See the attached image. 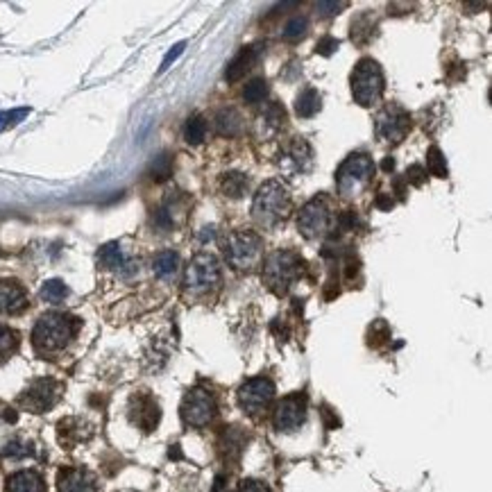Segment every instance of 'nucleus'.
Segmentation results:
<instances>
[{"label":"nucleus","instance_id":"10","mask_svg":"<svg viewBox=\"0 0 492 492\" xmlns=\"http://www.w3.org/2000/svg\"><path fill=\"white\" fill-rule=\"evenodd\" d=\"M216 416V402L205 388H193L182 402V418L191 427H205Z\"/></svg>","mask_w":492,"mask_h":492},{"label":"nucleus","instance_id":"1","mask_svg":"<svg viewBox=\"0 0 492 492\" xmlns=\"http://www.w3.org/2000/svg\"><path fill=\"white\" fill-rule=\"evenodd\" d=\"M288 211H291V193H288L284 182L270 179L256 191L252 202V216L263 227H275L281 221H286Z\"/></svg>","mask_w":492,"mask_h":492},{"label":"nucleus","instance_id":"21","mask_svg":"<svg viewBox=\"0 0 492 492\" xmlns=\"http://www.w3.org/2000/svg\"><path fill=\"white\" fill-rule=\"evenodd\" d=\"M179 270V254L173 249H161L152 259V272L159 279H173Z\"/></svg>","mask_w":492,"mask_h":492},{"label":"nucleus","instance_id":"3","mask_svg":"<svg viewBox=\"0 0 492 492\" xmlns=\"http://www.w3.org/2000/svg\"><path fill=\"white\" fill-rule=\"evenodd\" d=\"M302 272V259L291 249H277L263 261V281L270 291L284 295Z\"/></svg>","mask_w":492,"mask_h":492},{"label":"nucleus","instance_id":"34","mask_svg":"<svg viewBox=\"0 0 492 492\" xmlns=\"http://www.w3.org/2000/svg\"><path fill=\"white\" fill-rule=\"evenodd\" d=\"M238 492H272L268 486H265L263 481H256V479H247V481H243L240 483V488H238Z\"/></svg>","mask_w":492,"mask_h":492},{"label":"nucleus","instance_id":"14","mask_svg":"<svg viewBox=\"0 0 492 492\" xmlns=\"http://www.w3.org/2000/svg\"><path fill=\"white\" fill-rule=\"evenodd\" d=\"M98 261H100L103 268L119 272V275H123V277H130V275H134L136 272V263L123 252L119 243H109V245H105L103 249H100Z\"/></svg>","mask_w":492,"mask_h":492},{"label":"nucleus","instance_id":"39","mask_svg":"<svg viewBox=\"0 0 492 492\" xmlns=\"http://www.w3.org/2000/svg\"><path fill=\"white\" fill-rule=\"evenodd\" d=\"M377 207H379V209H390V207H393V200L384 198V195H379V198H377Z\"/></svg>","mask_w":492,"mask_h":492},{"label":"nucleus","instance_id":"25","mask_svg":"<svg viewBox=\"0 0 492 492\" xmlns=\"http://www.w3.org/2000/svg\"><path fill=\"white\" fill-rule=\"evenodd\" d=\"M41 300L43 302H48V304H59V302H64L68 298V288L64 281H59V279H50V281H45V284L41 286Z\"/></svg>","mask_w":492,"mask_h":492},{"label":"nucleus","instance_id":"18","mask_svg":"<svg viewBox=\"0 0 492 492\" xmlns=\"http://www.w3.org/2000/svg\"><path fill=\"white\" fill-rule=\"evenodd\" d=\"M259 54H261V45H247V48L240 50L236 57L232 59V64L227 66V70H225L227 82H238L247 70H252V66L256 64V59H259Z\"/></svg>","mask_w":492,"mask_h":492},{"label":"nucleus","instance_id":"31","mask_svg":"<svg viewBox=\"0 0 492 492\" xmlns=\"http://www.w3.org/2000/svg\"><path fill=\"white\" fill-rule=\"evenodd\" d=\"M284 121H286V114L279 105H268L261 116V123L268 125L270 130H279L281 125H284Z\"/></svg>","mask_w":492,"mask_h":492},{"label":"nucleus","instance_id":"22","mask_svg":"<svg viewBox=\"0 0 492 492\" xmlns=\"http://www.w3.org/2000/svg\"><path fill=\"white\" fill-rule=\"evenodd\" d=\"M311 145L304 139H295L293 145L288 147V161L293 163V170H307L311 166Z\"/></svg>","mask_w":492,"mask_h":492},{"label":"nucleus","instance_id":"15","mask_svg":"<svg viewBox=\"0 0 492 492\" xmlns=\"http://www.w3.org/2000/svg\"><path fill=\"white\" fill-rule=\"evenodd\" d=\"M130 418L143 431H152L159 424V406L152 397H134L130 404Z\"/></svg>","mask_w":492,"mask_h":492},{"label":"nucleus","instance_id":"36","mask_svg":"<svg viewBox=\"0 0 492 492\" xmlns=\"http://www.w3.org/2000/svg\"><path fill=\"white\" fill-rule=\"evenodd\" d=\"M424 177H427V173H424V168L422 166H411L409 170H406V182L422 184L424 182Z\"/></svg>","mask_w":492,"mask_h":492},{"label":"nucleus","instance_id":"40","mask_svg":"<svg viewBox=\"0 0 492 492\" xmlns=\"http://www.w3.org/2000/svg\"><path fill=\"white\" fill-rule=\"evenodd\" d=\"M393 166H395V161L388 157V159L384 161V170H393Z\"/></svg>","mask_w":492,"mask_h":492},{"label":"nucleus","instance_id":"32","mask_svg":"<svg viewBox=\"0 0 492 492\" xmlns=\"http://www.w3.org/2000/svg\"><path fill=\"white\" fill-rule=\"evenodd\" d=\"M30 109H12V112H3L0 114V132L7 127H14L17 123H21L28 116Z\"/></svg>","mask_w":492,"mask_h":492},{"label":"nucleus","instance_id":"13","mask_svg":"<svg viewBox=\"0 0 492 492\" xmlns=\"http://www.w3.org/2000/svg\"><path fill=\"white\" fill-rule=\"evenodd\" d=\"M307 420V397L304 395H288L275 409V427L277 431H298Z\"/></svg>","mask_w":492,"mask_h":492},{"label":"nucleus","instance_id":"17","mask_svg":"<svg viewBox=\"0 0 492 492\" xmlns=\"http://www.w3.org/2000/svg\"><path fill=\"white\" fill-rule=\"evenodd\" d=\"M57 490L59 492H98L96 479L87 470H75V467H68V470H61L57 479Z\"/></svg>","mask_w":492,"mask_h":492},{"label":"nucleus","instance_id":"19","mask_svg":"<svg viewBox=\"0 0 492 492\" xmlns=\"http://www.w3.org/2000/svg\"><path fill=\"white\" fill-rule=\"evenodd\" d=\"M7 492H45V483L39 472L21 470L7 479Z\"/></svg>","mask_w":492,"mask_h":492},{"label":"nucleus","instance_id":"27","mask_svg":"<svg viewBox=\"0 0 492 492\" xmlns=\"http://www.w3.org/2000/svg\"><path fill=\"white\" fill-rule=\"evenodd\" d=\"M19 347V336L17 331H12L10 327L0 325V363L7 361Z\"/></svg>","mask_w":492,"mask_h":492},{"label":"nucleus","instance_id":"26","mask_svg":"<svg viewBox=\"0 0 492 492\" xmlns=\"http://www.w3.org/2000/svg\"><path fill=\"white\" fill-rule=\"evenodd\" d=\"M221 189H223L225 195H229V198H240L247 189V179H245V175H240V173L223 175Z\"/></svg>","mask_w":492,"mask_h":492},{"label":"nucleus","instance_id":"33","mask_svg":"<svg viewBox=\"0 0 492 492\" xmlns=\"http://www.w3.org/2000/svg\"><path fill=\"white\" fill-rule=\"evenodd\" d=\"M150 173H152L154 179H159V182H161V179L170 177V159L168 157H159L157 161L152 163Z\"/></svg>","mask_w":492,"mask_h":492},{"label":"nucleus","instance_id":"9","mask_svg":"<svg viewBox=\"0 0 492 492\" xmlns=\"http://www.w3.org/2000/svg\"><path fill=\"white\" fill-rule=\"evenodd\" d=\"M275 397V384L268 377H256L238 388V404L249 416H259Z\"/></svg>","mask_w":492,"mask_h":492},{"label":"nucleus","instance_id":"29","mask_svg":"<svg viewBox=\"0 0 492 492\" xmlns=\"http://www.w3.org/2000/svg\"><path fill=\"white\" fill-rule=\"evenodd\" d=\"M427 168L433 177H447V163H444V157L438 147H431L427 152Z\"/></svg>","mask_w":492,"mask_h":492},{"label":"nucleus","instance_id":"5","mask_svg":"<svg viewBox=\"0 0 492 492\" xmlns=\"http://www.w3.org/2000/svg\"><path fill=\"white\" fill-rule=\"evenodd\" d=\"M374 163L368 154H349L336 173V184L342 198H354L372 182Z\"/></svg>","mask_w":492,"mask_h":492},{"label":"nucleus","instance_id":"11","mask_svg":"<svg viewBox=\"0 0 492 492\" xmlns=\"http://www.w3.org/2000/svg\"><path fill=\"white\" fill-rule=\"evenodd\" d=\"M411 130V116L404 109L390 105L377 116V136L386 143H400Z\"/></svg>","mask_w":492,"mask_h":492},{"label":"nucleus","instance_id":"23","mask_svg":"<svg viewBox=\"0 0 492 492\" xmlns=\"http://www.w3.org/2000/svg\"><path fill=\"white\" fill-rule=\"evenodd\" d=\"M320 109V93L316 89H304L298 100H295V114L300 116V119H311L316 112Z\"/></svg>","mask_w":492,"mask_h":492},{"label":"nucleus","instance_id":"28","mask_svg":"<svg viewBox=\"0 0 492 492\" xmlns=\"http://www.w3.org/2000/svg\"><path fill=\"white\" fill-rule=\"evenodd\" d=\"M265 96H268V84H265V80H261V77H254V80L247 82V87L243 89V98L249 105L263 103Z\"/></svg>","mask_w":492,"mask_h":492},{"label":"nucleus","instance_id":"37","mask_svg":"<svg viewBox=\"0 0 492 492\" xmlns=\"http://www.w3.org/2000/svg\"><path fill=\"white\" fill-rule=\"evenodd\" d=\"M336 48H338V41H336V39H331V37H325L322 41L318 43L316 50H318L320 54H325V57H329V54H331Z\"/></svg>","mask_w":492,"mask_h":492},{"label":"nucleus","instance_id":"24","mask_svg":"<svg viewBox=\"0 0 492 492\" xmlns=\"http://www.w3.org/2000/svg\"><path fill=\"white\" fill-rule=\"evenodd\" d=\"M207 136V121L202 119V116H191L189 121H186V127H184V139L189 141L191 145H200L202 141Z\"/></svg>","mask_w":492,"mask_h":492},{"label":"nucleus","instance_id":"2","mask_svg":"<svg viewBox=\"0 0 492 492\" xmlns=\"http://www.w3.org/2000/svg\"><path fill=\"white\" fill-rule=\"evenodd\" d=\"M75 336V320L66 314H45L37 320L32 342L39 351L64 349Z\"/></svg>","mask_w":492,"mask_h":492},{"label":"nucleus","instance_id":"35","mask_svg":"<svg viewBox=\"0 0 492 492\" xmlns=\"http://www.w3.org/2000/svg\"><path fill=\"white\" fill-rule=\"evenodd\" d=\"M345 7H347V3H318L316 10L322 14V17H334L336 12L345 10Z\"/></svg>","mask_w":492,"mask_h":492},{"label":"nucleus","instance_id":"12","mask_svg":"<svg viewBox=\"0 0 492 492\" xmlns=\"http://www.w3.org/2000/svg\"><path fill=\"white\" fill-rule=\"evenodd\" d=\"M61 386L54 379H39L21 395V406L32 413H43L59 400Z\"/></svg>","mask_w":492,"mask_h":492},{"label":"nucleus","instance_id":"30","mask_svg":"<svg viewBox=\"0 0 492 492\" xmlns=\"http://www.w3.org/2000/svg\"><path fill=\"white\" fill-rule=\"evenodd\" d=\"M307 30H309V21L304 17H295V19H291L286 23L284 39H288V41H298V39H302L304 34H307Z\"/></svg>","mask_w":492,"mask_h":492},{"label":"nucleus","instance_id":"4","mask_svg":"<svg viewBox=\"0 0 492 492\" xmlns=\"http://www.w3.org/2000/svg\"><path fill=\"white\" fill-rule=\"evenodd\" d=\"M261 249L263 240L252 229H236L225 238V254L236 270H252L261 259Z\"/></svg>","mask_w":492,"mask_h":492},{"label":"nucleus","instance_id":"38","mask_svg":"<svg viewBox=\"0 0 492 492\" xmlns=\"http://www.w3.org/2000/svg\"><path fill=\"white\" fill-rule=\"evenodd\" d=\"M184 45H186V43H177V45H175V48H173V50H170V52L166 54V59H163V61H161V68H159V70H161V73H163V70H166V68H168L170 64H173V61H175V59L179 57V54H182V50H184Z\"/></svg>","mask_w":492,"mask_h":492},{"label":"nucleus","instance_id":"6","mask_svg":"<svg viewBox=\"0 0 492 492\" xmlns=\"http://www.w3.org/2000/svg\"><path fill=\"white\" fill-rule=\"evenodd\" d=\"M384 93V73L374 59H361L351 73V96L361 107H370Z\"/></svg>","mask_w":492,"mask_h":492},{"label":"nucleus","instance_id":"20","mask_svg":"<svg viewBox=\"0 0 492 492\" xmlns=\"http://www.w3.org/2000/svg\"><path fill=\"white\" fill-rule=\"evenodd\" d=\"M216 130L223 136H238L240 130H243V116L232 107L221 109L216 114Z\"/></svg>","mask_w":492,"mask_h":492},{"label":"nucleus","instance_id":"8","mask_svg":"<svg viewBox=\"0 0 492 492\" xmlns=\"http://www.w3.org/2000/svg\"><path fill=\"white\" fill-rule=\"evenodd\" d=\"M331 223H334V216H331L329 202L325 198L309 200L298 216V229L302 232V236L309 240L322 238L325 234L331 229Z\"/></svg>","mask_w":492,"mask_h":492},{"label":"nucleus","instance_id":"16","mask_svg":"<svg viewBox=\"0 0 492 492\" xmlns=\"http://www.w3.org/2000/svg\"><path fill=\"white\" fill-rule=\"evenodd\" d=\"M28 307V295L17 281L0 279V314L17 316Z\"/></svg>","mask_w":492,"mask_h":492},{"label":"nucleus","instance_id":"7","mask_svg":"<svg viewBox=\"0 0 492 492\" xmlns=\"http://www.w3.org/2000/svg\"><path fill=\"white\" fill-rule=\"evenodd\" d=\"M221 284V263L214 254L200 252L189 263L184 275V288L191 295H205Z\"/></svg>","mask_w":492,"mask_h":492}]
</instances>
